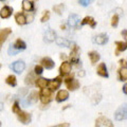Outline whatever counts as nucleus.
<instances>
[{"label": "nucleus", "mask_w": 127, "mask_h": 127, "mask_svg": "<svg viewBox=\"0 0 127 127\" xmlns=\"http://www.w3.org/2000/svg\"><path fill=\"white\" fill-rule=\"evenodd\" d=\"M39 98V93L37 91H31L30 94L27 96V98H22L21 100V104L23 105V107H29L31 104H35V103L38 102Z\"/></svg>", "instance_id": "obj_1"}, {"label": "nucleus", "mask_w": 127, "mask_h": 127, "mask_svg": "<svg viewBox=\"0 0 127 127\" xmlns=\"http://www.w3.org/2000/svg\"><path fill=\"white\" fill-rule=\"evenodd\" d=\"M39 98L42 105H48L52 100V91L50 89H41L40 93H39Z\"/></svg>", "instance_id": "obj_2"}, {"label": "nucleus", "mask_w": 127, "mask_h": 127, "mask_svg": "<svg viewBox=\"0 0 127 127\" xmlns=\"http://www.w3.org/2000/svg\"><path fill=\"white\" fill-rule=\"evenodd\" d=\"M95 127H113V124L108 118L102 116L95 120Z\"/></svg>", "instance_id": "obj_3"}, {"label": "nucleus", "mask_w": 127, "mask_h": 127, "mask_svg": "<svg viewBox=\"0 0 127 127\" xmlns=\"http://www.w3.org/2000/svg\"><path fill=\"white\" fill-rule=\"evenodd\" d=\"M11 69L17 74H20L26 69V64L23 61H16L11 65Z\"/></svg>", "instance_id": "obj_4"}, {"label": "nucleus", "mask_w": 127, "mask_h": 127, "mask_svg": "<svg viewBox=\"0 0 127 127\" xmlns=\"http://www.w3.org/2000/svg\"><path fill=\"white\" fill-rule=\"evenodd\" d=\"M63 83V78L61 76H57L53 79H49V84H48V87H49V89L51 91H55L57 90L59 87H61Z\"/></svg>", "instance_id": "obj_5"}, {"label": "nucleus", "mask_w": 127, "mask_h": 127, "mask_svg": "<svg viewBox=\"0 0 127 127\" xmlns=\"http://www.w3.org/2000/svg\"><path fill=\"white\" fill-rule=\"evenodd\" d=\"M71 70H72V65L67 61H64L62 63L61 67H59V73H61V75H68L70 74Z\"/></svg>", "instance_id": "obj_6"}, {"label": "nucleus", "mask_w": 127, "mask_h": 127, "mask_svg": "<svg viewBox=\"0 0 127 127\" xmlns=\"http://www.w3.org/2000/svg\"><path fill=\"white\" fill-rule=\"evenodd\" d=\"M17 117H18L19 122H21L22 124H25V125L29 124V123L31 122V120H32V118H31V114H30V113L26 112V111H21V110L17 113Z\"/></svg>", "instance_id": "obj_7"}, {"label": "nucleus", "mask_w": 127, "mask_h": 127, "mask_svg": "<svg viewBox=\"0 0 127 127\" xmlns=\"http://www.w3.org/2000/svg\"><path fill=\"white\" fill-rule=\"evenodd\" d=\"M126 105H122L114 113V119L117 121H123L126 119Z\"/></svg>", "instance_id": "obj_8"}, {"label": "nucleus", "mask_w": 127, "mask_h": 127, "mask_svg": "<svg viewBox=\"0 0 127 127\" xmlns=\"http://www.w3.org/2000/svg\"><path fill=\"white\" fill-rule=\"evenodd\" d=\"M92 41L94 43H96V45H106L107 42H108V36H107L106 34H97L95 35V36L92 38Z\"/></svg>", "instance_id": "obj_9"}, {"label": "nucleus", "mask_w": 127, "mask_h": 127, "mask_svg": "<svg viewBox=\"0 0 127 127\" xmlns=\"http://www.w3.org/2000/svg\"><path fill=\"white\" fill-rule=\"evenodd\" d=\"M40 64H41V66H42V68H46L47 70H51V69H53L54 67H55V63L54 61L51 57H43L41 58V61H40Z\"/></svg>", "instance_id": "obj_10"}, {"label": "nucleus", "mask_w": 127, "mask_h": 127, "mask_svg": "<svg viewBox=\"0 0 127 127\" xmlns=\"http://www.w3.org/2000/svg\"><path fill=\"white\" fill-rule=\"evenodd\" d=\"M12 14H13V9L9 5H4L2 6V9L0 10V17L2 19H7L10 18Z\"/></svg>", "instance_id": "obj_11"}, {"label": "nucleus", "mask_w": 127, "mask_h": 127, "mask_svg": "<svg viewBox=\"0 0 127 127\" xmlns=\"http://www.w3.org/2000/svg\"><path fill=\"white\" fill-rule=\"evenodd\" d=\"M96 73H97V75H100V76H102V77H106L107 78L109 76V73H108V70H107V67H106L105 63H101L100 65L97 66Z\"/></svg>", "instance_id": "obj_12"}, {"label": "nucleus", "mask_w": 127, "mask_h": 127, "mask_svg": "<svg viewBox=\"0 0 127 127\" xmlns=\"http://www.w3.org/2000/svg\"><path fill=\"white\" fill-rule=\"evenodd\" d=\"M69 98V92L67 90H59L56 96H55V100H56L57 103H63L67 101Z\"/></svg>", "instance_id": "obj_13"}, {"label": "nucleus", "mask_w": 127, "mask_h": 127, "mask_svg": "<svg viewBox=\"0 0 127 127\" xmlns=\"http://www.w3.org/2000/svg\"><path fill=\"white\" fill-rule=\"evenodd\" d=\"M56 39V33L53 30H47V32L43 35V40L46 42H53Z\"/></svg>", "instance_id": "obj_14"}, {"label": "nucleus", "mask_w": 127, "mask_h": 127, "mask_svg": "<svg viewBox=\"0 0 127 127\" xmlns=\"http://www.w3.org/2000/svg\"><path fill=\"white\" fill-rule=\"evenodd\" d=\"M35 86L37 87L39 89H45L48 87V84H49V79L45 78V77H39L35 79Z\"/></svg>", "instance_id": "obj_15"}, {"label": "nucleus", "mask_w": 127, "mask_h": 127, "mask_svg": "<svg viewBox=\"0 0 127 127\" xmlns=\"http://www.w3.org/2000/svg\"><path fill=\"white\" fill-rule=\"evenodd\" d=\"M12 33V30L10 28H4V29L0 30V46L6 40V38L10 36Z\"/></svg>", "instance_id": "obj_16"}, {"label": "nucleus", "mask_w": 127, "mask_h": 127, "mask_svg": "<svg viewBox=\"0 0 127 127\" xmlns=\"http://www.w3.org/2000/svg\"><path fill=\"white\" fill-rule=\"evenodd\" d=\"M12 46H13L16 50H18L19 52H21V51H23V50L27 49V43L23 41L21 38H17V39L15 40V42H14Z\"/></svg>", "instance_id": "obj_17"}, {"label": "nucleus", "mask_w": 127, "mask_h": 127, "mask_svg": "<svg viewBox=\"0 0 127 127\" xmlns=\"http://www.w3.org/2000/svg\"><path fill=\"white\" fill-rule=\"evenodd\" d=\"M65 84L67 86V89L70 90V91H75V90H77L79 88V82L77 81V79H75V78L65 83Z\"/></svg>", "instance_id": "obj_18"}, {"label": "nucleus", "mask_w": 127, "mask_h": 127, "mask_svg": "<svg viewBox=\"0 0 127 127\" xmlns=\"http://www.w3.org/2000/svg\"><path fill=\"white\" fill-rule=\"evenodd\" d=\"M86 25H89L92 29H94V28L96 27V21H95L94 18L91 17V16H86L85 18H83L81 26H86Z\"/></svg>", "instance_id": "obj_19"}, {"label": "nucleus", "mask_w": 127, "mask_h": 127, "mask_svg": "<svg viewBox=\"0 0 127 127\" xmlns=\"http://www.w3.org/2000/svg\"><path fill=\"white\" fill-rule=\"evenodd\" d=\"M79 21H81V19H79L78 15H76V14L70 15L69 18H68V25H69L70 27H72V28L76 27L78 23H79Z\"/></svg>", "instance_id": "obj_20"}, {"label": "nucleus", "mask_w": 127, "mask_h": 127, "mask_svg": "<svg viewBox=\"0 0 127 127\" xmlns=\"http://www.w3.org/2000/svg\"><path fill=\"white\" fill-rule=\"evenodd\" d=\"M21 5L23 11L26 12H32L34 10V2L32 0H22Z\"/></svg>", "instance_id": "obj_21"}, {"label": "nucleus", "mask_w": 127, "mask_h": 127, "mask_svg": "<svg viewBox=\"0 0 127 127\" xmlns=\"http://www.w3.org/2000/svg\"><path fill=\"white\" fill-rule=\"evenodd\" d=\"M15 21L19 26L27 25V22H26V15H23L22 13H16L15 14Z\"/></svg>", "instance_id": "obj_22"}, {"label": "nucleus", "mask_w": 127, "mask_h": 127, "mask_svg": "<svg viewBox=\"0 0 127 127\" xmlns=\"http://www.w3.org/2000/svg\"><path fill=\"white\" fill-rule=\"evenodd\" d=\"M89 58H90V62H91V64H96L98 61H100V58H101V56H100V53L98 52H96V51H91V52H89Z\"/></svg>", "instance_id": "obj_23"}, {"label": "nucleus", "mask_w": 127, "mask_h": 127, "mask_svg": "<svg viewBox=\"0 0 127 127\" xmlns=\"http://www.w3.org/2000/svg\"><path fill=\"white\" fill-rule=\"evenodd\" d=\"M116 47H117L116 54H119L120 52H124V51L127 50V43L125 41H116Z\"/></svg>", "instance_id": "obj_24"}, {"label": "nucleus", "mask_w": 127, "mask_h": 127, "mask_svg": "<svg viewBox=\"0 0 127 127\" xmlns=\"http://www.w3.org/2000/svg\"><path fill=\"white\" fill-rule=\"evenodd\" d=\"M118 73H119V79H120V81L125 82L127 79V69H126V67H121Z\"/></svg>", "instance_id": "obj_25"}, {"label": "nucleus", "mask_w": 127, "mask_h": 127, "mask_svg": "<svg viewBox=\"0 0 127 127\" xmlns=\"http://www.w3.org/2000/svg\"><path fill=\"white\" fill-rule=\"evenodd\" d=\"M5 83L7 85H10L11 87H15L16 85H17V78H16L15 75L10 74L9 76L5 78Z\"/></svg>", "instance_id": "obj_26"}, {"label": "nucleus", "mask_w": 127, "mask_h": 127, "mask_svg": "<svg viewBox=\"0 0 127 127\" xmlns=\"http://www.w3.org/2000/svg\"><path fill=\"white\" fill-rule=\"evenodd\" d=\"M78 54H79V48H78V46L74 45L72 47V50H71V53H70V59L78 58Z\"/></svg>", "instance_id": "obj_27"}, {"label": "nucleus", "mask_w": 127, "mask_h": 127, "mask_svg": "<svg viewBox=\"0 0 127 127\" xmlns=\"http://www.w3.org/2000/svg\"><path fill=\"white\" fill-rule=\"evenodd\" d=\"M25 83L28 85V86H32V85H34V83H35V76H34V73H32L30 72L29 74L27 75V77L25 79Z\"/></svg>", "instance_id": "obj_28"}, {"label": "nucleus", "mask_w": 127, "mask_h": 127, "mask_svg": "<svg viewBox=\"0 0 127 127\" xmlns=\"http://www.w3.org/2000/svg\"><path fill=\"white\" fill-rule=\"evenodd\" d=\"M55 40H56V43L59 47H67V48H68L70 46V41L67 40V39H65V38L59 37V38H56Z\"/></svg>", "instance_id": "obj_29"}, {"label": "nucleus", "mask_w": 127, "mask_h": 127, "mask_svg": "<svg viewBox=\"0 0 127 127\" xmlns=\"http://www.w3.org/2000/svg\"><path fill=\"white\" fill-rule=\"evenodd\" d=\"M64 9H65V5L62 4V3H61V4H56V5L53 6V11H54L56 14H58V15H62V14H63Z\"/></svg>", "instance_id": "obj_30"}, {"label": "nucleus", "mask_w": 127, "mask_h": 127, "mask_svg": "<svg viewBox=\"0 0 127 127\" xmlns=\"http://www.w3.org/2000/svg\"><path fill=\"white\" fill-rule=\"evenodd\" d=\"M118 25H119V16L117 14H114L112 16V18H111V27L117 28Z\"/></svg>", "instance_id": "obj_31"}, {"label": "nucleus", "mask_w": 127, "mask_h": 127, "mask_svg": "<svg viewBox=\"0 0 127 127\" xmlns=\"http://www.w3.org/2000/svg\"><path fill=\"white\" fill-rule=\"evenodd\" d=\"M43 72V68L41 65H36L34 67V73L36 75H41Z\"/></svg>", "instance_id": "obj_32"}, {"label": "nucleus", "mask_w": 127, "mask_h": 127, "mask_svg": "<svg viewBox=\"0 0 127 127\" xmlns=\"http://www.w3.org/2000/svg\"><path fill=\"white\" fill-rule=\"evenodd\" d=\"M20 110H21V109H20V106H19V102H18V101H16L14 104H13V107H12V111H13L14 113L17 114Z\"/></svg>", "instance_id": "obj_33"}, {"label": "nucleus", "mask_w": 127, "mask_h": 127, "mask_svg": "<svg viewBox=\"0 0 127 127\" xmlns=\"http://www.w3.org/2000/svg\"><path fill=\"white\" fill-rule=\"evenodd\" d=\"M50 19V12L49 11H45L42 14V17L40 18V21L41 22H46Z\"/></svg>", "instance_id": "obj_34"}, {"label": "nucleus", "mask_w": 127, "mask_h": 127, "mask_svg": "<svg viewBox=\"0 0 127 127\" xmlns=\"http://www.w3.org/2000/svg\"><path fill=\"white\" fill-rule=\"evenodd\" d=\"M7 53H9V55H13V56H14V55H17V54L19 53V51L16 50L15 48L11 45V46L9 47V50H7Z\"/></svg>", "instance_id": "obj_35"}, {"label": "nucleus", "mask_w": 127, "mask_h": 127, "mask_svg": "<svg viewBox=\"0 0 127 127\" xmlns=\"http://www.w3.org/2000/svg\"><path fill=\"white\" fill-rule=\"evenodd\" d=\"M33 20H34V14L33 13H29L26 16V22L27 23H31Z\"/></svg>", "instance_id": "obj_36"}, {"label": "nucleus", "mask_w": 127, "mask_h": 127, "mask_svg": "<svg viewBox=\"0 0 127 127\" xmlns=\"http://www.w3.org/2000/svg\"><path fill=\"white\" fill-rule=\"evenodd\" d=\"M91 2H92V0H78V3L83 6H88Z\"/></svg>", "instance_id": "obj_37"}, {"label": "nucleus", "mask_w": 127, "mask_h": 127, "mask_svg": "<svg viewBox=\"0 0 127 127\" xmlns=\"http://www.w3.org/2000/svg\"><path fill=\"white\" fill-rule=\"evenodd\" d=\"M28 93V89H26V88H22V89H20L18 91V94L19 95H21V96H23V95H26Z\"/></svg>", "instance_id": "obj_38"}, {"label": "nucleus", "mask_w": 127, "mask_h": 127, "mask_svg": "<svg viewBox=\"0 0 127 127\" xmlns=\"http://www.w3.org/2000/svg\"><path fill=\"white\" fill-rule=\"evenodd\" d=\"M50 127H69V123H62V124H58L55 126H50Z\"/></svg>", "instance_id": "obj_39"}, {"label": "nucleus", "mask_w": 127, "mask_h": 127, "mask_svg": "<svg viewBox=\"0 0 127 127\" xmlns=\"http://www.w3.org/2000/svg\"><path fill=\"white\" fill-rule=\"evenodd\" d=\"M120 65H121V67H126V59H121Z\"/></svg>", "instance_id": "obj_40"}, {"label": "nucleus", "mask_w": 127, "mask_h": 127, "mask_svg": "<svg viewBox=\"0 0 127 127\" xmlns=\"http://www.w3.org/2000/svg\"><path fill=\"white\" fill-rule=\"evenodd\" d=\"M77 75H78V76H84V75H85V71H78V73H77Z\"/></svg>", "instance_id": "obj_41"}, {"label": "nucleus", "mask_w": 127, "mask_h": 127, "mask_svg": "<svg viewBox=\"0 0 127 127\" xmlns=\"http://www.w3.org/2000/svg\"><path fill=\"white\" fill-rule=\"evenodd\" d=\"M126 88H127V85H126V84H125V85H124V86H123V92H124V93H125V94H126V93H127V90H126Z\"/></svg>", "instance_id": "obj_42"}, {"label": "nucleus", "mask_w": 127, "mask_h": 127, "mask_svg": "<svg viewBox=\"0 0 127 127\" xmlns=\"http://www.w3.org/2000/svg\"><path fill=\"white\" fill-rule=\"evenodd\" d=\"M61 58H62V59H66V58H67V56H66V54H64V53H62V54H61Z\"/></svg>", "instance_id": "obj_43"}, {"label": "nucleus", "mask_w": 127, "mask_h": 127, "mask_svg": "<svg viewBox=\"0 0 127 127\" xmlns=\"http://www.w3.org/2000/svg\"><path fill=\"white\" fill-rule=\"evenodd\" d=\"M126 29L125 30H123V32H122V35H123V36H124V38H126Z\"/></svg>", "instance_id": "obj_44"}, {"label": "nucleus", "mask_w": 127, "mask_h": 127, "mask_svg": "<svg viewBox=\"0 0 127 127\" xmlns=\"http://www.w3.org/2000/svg\"><path fill=\"white\" fill-rule=\"evenodd\" d=\"M2 110H3V104L0 103V111H2Z\"/></svg>", "instance_id": "obj_45"}, {"label": "nucleus", "mask_w": 127, "mask_h": 127, "mask_svg": "<svg viewBox=\"0 0 127 127\" xmlns=\"http://www.w3.org/2000/svg\"><path fill=\"white\" fill-rule=\"evenodd\" d=\"M32 1H37V0H32Z\"/></svg>", "instance_id": "obj_46"}, {"label": "nucleus", "mask_w": 127, "mask_h": 127, "mask_svg": "<svg viewBox=\"0 0 127 127\" xmlns=\"http://www.w3.org/2000/svg\"><path fill=\"white\" fill-rule=\"evenodd\" d=\"M0 126H1V122H0Z\"/></svg>", "instance_id": "obj_47"}, {"label": "nucleus", "mask_w": 127, "mask_h": 127, "mask_svg": "<svg viewBox=\"0 0 127 127\" xmlns=\"http://www.w3.org/2000/svg\"><path fill=\"white\" fill-rule=\"evenodd\" d=\"M0 69H1V65H0Z\"/></svg>", "instance_id": "obj_48"}, {"label": "nucleus", "mask_w": 127, "mask_h": 127, "mask_svg": "<svg viewBox=\"0 0 127 127\" xmlns=\"http://www.w3.org/2000/svg\"><path fill=\"white\" fill-rule=\"evenodd\" d=\"M0 1H3V0H0Z\"/></svg>", "instance_id": "obj_49"}]
</instances>
